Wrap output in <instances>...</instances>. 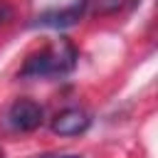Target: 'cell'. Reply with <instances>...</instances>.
<instances>
[{
    "label": "cell",
    "instance_id": "6da1fadb",
    "mask_svg": "<svg viewBox=\"0 0 158 158\" xmlns=\"http://www.w3.org/2000/svg\"><path fill=\"white\" fill-rule=\"evenodd\" d=\"M77 62V49L69 40L59 37L57 42L32 52L22 69H20V77L25 79H37V77H57V74H67Z\"/></svg>",
    "mask_w": 158,
    "mask_h": 158
},
{
    "label": "cell",
    "instance_id": "7a4b0ae2",
    "mask_svg": "<svg viewBox=\"0 0 158 158\" xmlns=\"http://www.w3.org/2000/svg\"><path fill=\"white\" fill-rule=\"evenodd\" d=\"M44 121V109L32 101V99H17L10 109H7V123L15 128V131H22V133H30L35 128H40Z\"/></svg>",
    "mask_w": 158,
    "mask_h": 158
},
{
    "label": "cell",
    "instance_id": "3957f363",
    "mask_svg": "<svg viewBox=\"0 0 158 158\" xmlns=\"http://www.w3.org/2000/svg\"><path fill=\"white\" fill-rule=\"evenodd\" d=\"M89 123H91V116L84 109L69 106V109L59 111L52 118V131L59 133V136H79V133H84L89 128Z\"/></svg>",
    "mask_w": 158,
    "mask_h": 158
},
{
    "label": "cell",
    "instance_id": "277c9868",
    "mask_svg": "<svg viewBox=\"0 0 158 158\" xmlns=\"http://www.w3.org/2000/svg\"><path fill=\"white\" fill-rule=\"evenodd\" d=\"M86 5H89V0H74L72 5H67V7H62V10L44 12L42 17H37V22H40V25H47V27H69V25H74V22L84 15Z\"/></svg>",
    "mask_w": 158,
    "mask_h": 158
},
{
    "label": "cell",
    "instance_id": "5b68a950",
    "mask_svg": "<svg viewBox=\"0 0 158 158\" xmlns=\"http://www.w3.org/2000/svg\"><path fill=\"white\" fill-rule=\"evenodd\" d=\"M94 2H96V15H116L131 7L136 0H94Z\"/></svg>",
    "mask_w": 158,
    "mask_h": 158
},
{
    "label": "cell",
    "instance_id": "8992f818",
    "mask_svg": "<svg viewBox=\"0 0 158 158\" xmlns=\"http://www.w3.org/2000/svg\"><path fill=\"white\" fill-rule=\"evenodd\" d=\"M7 17H10V10H7V7H2V5H0V25H2V22H5V20H7Z\"/></svg>",
    "mask_w": 158,
    "mask_h": 158
},
{
    "label": "cell",
    "instance_id": "52a82bcc",
    "mask_svg": "<svg viewBox=\"0 0 158 158\" xmlns=\"http://www.w3.org/2000/svg\"><path fill=\"white\" fill-rule=\"evenodd\" d=\"M42 158H81V156H42Z\"/></svg>",
    "mask_w": 158,
    "mask_h": 158
}]
</instances>
